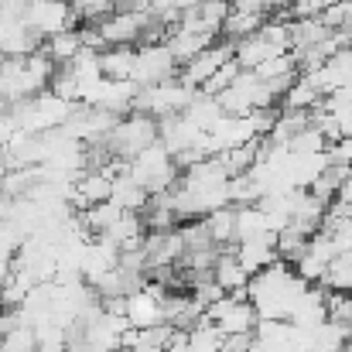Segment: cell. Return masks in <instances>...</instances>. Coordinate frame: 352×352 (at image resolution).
Returning <instances> with one entry per match:
<instances>
[{
    "label": "cell",
    "instance_id": "17",
    "mask_svg": "<svg viewBox=\"0 0 352 352\" xmlns=\"http://www.w3.org/2000/svg\"><path fill=\"white\" fill-rule=\"evenodd\" d=\"M318 284L329 291H352V253H336L325 263V274Z\"/></svg>",
    "mask_w": 352,
    "mask_h": 352
},
{
    "label": "cell",
    "instance_id": "1",
    "mask_svg": "<svg viewBox=\"0 0 352 352\" xmlns=\"http://www.w3.org/2000/svg\"><path fill=\"white\" fill-rule=\"evenodd\" d=\"M126 175H130L137 185H144L147 195H161V192H171V188L178 185V175H182V171H178L171 151H168L161 140H154V144H147L144 151H137V154L126 161Z\"/></svg>",
    "mask_w": 352,
    "mask_h": 352
},
{
    "label": "cell",
    "instance_id": "13",
    "mask_svg": "<svg viewBox=\"0 0 352 352\" xmlns=\"http://www.w3.org/2000/svg\"><path fill=\"white\" fill-rule=\"evenodd\" d=\"M202 223H206V230H209L216 246H223V250H233L236 246V206L212 209L209 216H202Z\"/></svg>",
    "mask_w": 352,
    "mask_h": 352
},
{
    "label": "cell",
    "instance_id": "16",
    "mask_svg": "<svg viewBox=\"0 0 352 352\" xmlns=\"http://www.w3.org/2000/svg\"><path fill=\"white\" fill-rule=\"evenodd\" d=\"M263 21H267V14H253V10H233V7H230V14H226V21H223L219 34H226V41H239V38H246V34L260 31V24H263Z\"/></svg>",
    "mask_w": 352,
    "mask_h": 352
},
{
    "label": "cell",
    "instance_id": "3",
    "mask_svg": "<svg viewBox=\"0 0 352 352\" xmlns=\"http://www.w3.org/2000/svg\"><path fill=\"white\" fill-rule=\"evenodd\" d=\"M157 140V120L147 117V113H137V110H130L126 117H120L113 123V130L107 133V151L113 154V157H123V161H130L137 151H144L147 144H154Z\"/></svg>",
    "mask_w": 352,
    "mask_h": 352
},
{
    "label": "cell",
    "instance_id": "14",
    "mask_svg": "<svg viewBox=\"0 0 352 352\" xmlns=\"http://www.w3.org/2000/svg\"><path fill=\"white\" fill-rule=\"evenodd\" d=\"M100 72L107 79H130L133 76V45H107L100 52Z\"/></svg>",
    "mask_w": 352,
    "mask_h": 352
},
{
    "label": "cell",
    "instance_id": "19",
    "mask_svg": "<svg viewBox=\"0 0 352 352\" xmlns=\"http://www.w3.org/2000/svg\"><path fill=\"white\" fill-rule=\"evenodd\" d=\"M236 76H239V65H236V58H230V62H223L206 82H202V93L206 96H219L223 89H230L236 82Z\"/></svg>",
    "mask_w": 352,
    "mask_h": 352
},
{
    "label": "cell",
    "instance_id": "15",
    "mask_svg": "<svg viewBox=\"0 0 352 352\" xmlns=\"http://www.w3.org/2000/svg\"><path fill=\"white\" fill-rule=\"evenodd\" d=\"M79 48H82V38H79V31H76V28H69V31H58V34L45 38V55H48L55 65L72 62V58L79 55Z\"/></svg>",
    "mask_w": 352,
    "mask_h": 352
},
{
    "label": "cell",
    "instance_id": "11",
    "mask_svg": "<svg viewBox=\"0 0 352 352\" xmlns=\"http://www.w3.org/2000/svg\"><path fill=\"white\" fill-rule=\"evenodd\" d=\"M212 280L226 291V294H233V291H243L246 287V280H250V274L243 270V263L236 260L233 250H219V256H216V263H212Z\"/></svg>",
    "mask_w": 352,
    "mask_h": 352
},
{
    "label": "cell",
    "instance_id": "6",
    "mask_svg": "<svg viewBox=\"0 0 352 352\" xmlns=\"http://www.w3.org/2000/svg\"><path fill=\"white\" fill-rule=\"evenodd\" d=\"M76 21H79V14L72 10L69 0H28V7H24V24L41 41L58 34V31L76 28Z\"/></svg>",
    "mask_w": 352,
    "mask_h": 352
},
{
    "label": "cell",
    "instance_id": "18",
    "mask_svg": "<svg viewBox=\"0 0 352 352\" xmlns=\"http://www.w3.org/2000/svg\"><path fill=\"white\" fill-rule=\"evenodd\" d=\"M325 315L339 325H352V291H329L325 294Z\"/></svg>",
    "mask_w": 352,
    "mask_h": 352
},
{
    "label": "cell",
    "instance_id": "5",
    "mask_svg": "<svg viewBox=\"0 0 352 352\" xmlns=\"http://www.w3.org/2000/svg\"><path fill=\"white\" fill-rule=\"evenodd\" d=\"M147 24H151V14H147V10L117 7V10L103 14L93 28L100 31L103 45H137V41H144Z\"/></svg>",
    "mask_w": 352,
    "mask_h": 352
},
{
    "label": "cell",
    "instance_id": "20",
    "mask_svg": "<svg viewBox=\"0 0 352 352\" xmlns=\"http://www.w3.org/2000/svg\"><path fill=\"white\" fill-rule=\"evenodd\" d=\"M110 3H113V7H126L130 0H110Z\"/></svg>",
    "mask_w": 352,
    "mask_h": 352
},
{
    "label": "cell",
    "instance_id": "2",
    "mask_svg": "<svg viewBox=\"0 0 352 352\" xmlns=\"http://www.w3.org/2000/svg\"><path fill=\"white\" fill-rule=\"evenodd\" d=\"M195 96H199V89L185 86L175 76V79H164V82H154V86H140L137 96H133V110L161 120V117H171V113H182Z\"/></svg>",
    "mask_w": 352,
    "mask_h": 352
},
{
    "label": "cell",
    "instance_id": "7",
    "mask_svg": "<svg viewBox=\"0 0 352 352\" xmlns=\"http://www.w3.org/2000/svg\"><path fill=\"white\" fill-rule=\"evenodd\" d=\"M202 315H206L223 336L253 332V325H256V308H253L246 298H233V294H223V298L212 301Z\"/></svg>",
    "mask_w": 352,
    "mask_h": 352
},
{
    "label": "cell",
    "instance_id": "10",
    "mask_svg": "<svg viewBox=\"0 0 352 352\" xmlns=\"http://www.w3.org/2000/svg\"><path fill=\"white\" fill-rule=\"evenodd\" d=\"M110 202L123 209V212H144V206L151 202V195L144 192V185H137L130 175H126V168L113 175V188H110Z\"/></svg>",
    "mask_w": 352,
    "mask_h": 352
},
{
    "label": "cell",
    "instance_id": "4",
    "mask_svg": "<svg viewBox=\"0 0 352 352\" xmlns=\"http://www.w3.org/2000/svg\"><path fill=\"white\" fill-rule=\"evenodd\" d=\"M175 76H178V62H175V55L168 52L164 41H144L140 48H133V76H130V82L137 89L164 82V79H175Z\"/></svg>",
    "mask_w": 352,
    "mask_h": 352
},
{
    "label": "cell",
    "instance_id": "12",
    "mask_svg": "<svg viewBox=\"0 0 352 352\" xmlns=\"http://www.w3.org/2000/svg\"><path fill=\"white\" fill-rule=\"evenodd\" d=\"M322 103V89L305 76V72H298V79L284 89V96H280V110H315Z\"/></svg>",
    "mask_w": 352,
    "mask_h": 352
},
{
    "label": "cell",
    "instance_id": "9",
    "mask_svg": "<svg viewBox=\"0 0 352 352\" xmlns=\"http://www.w3.org/2000/svg\"><path fill=\"white\" fill-rule=\"evenodd\" d=\"M274 239H277V233H260V236H250V239H239L236 243L233 253H236V260L243 263L246 274H256V270H263V267H270V263L280 260Z\"/></svg>",
    "mask_w": 352,
    "mask_h": 352
},
{
    "label": "cell",
    "instance_id": "8",
    "mask_svg": "<svg viewBox=\"0 0 352 352\" xmlns=\"http://www.w3.org/2000/svg\"><path fill=\"white\" fill-rule=\"evenodd\" d=\"M230 58H233V41H212V45L202 48L195 58H188L185 65H178V79H182L185 86L202 89V82H206L223 62H230Z\"/></svg>",
    "mask_w": 352,
    "mask_h": 352
}]
</instances>
